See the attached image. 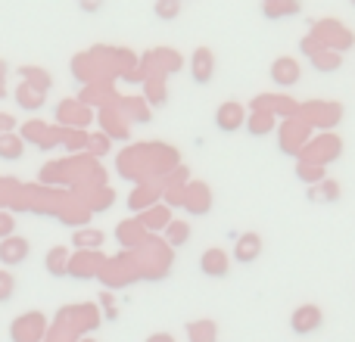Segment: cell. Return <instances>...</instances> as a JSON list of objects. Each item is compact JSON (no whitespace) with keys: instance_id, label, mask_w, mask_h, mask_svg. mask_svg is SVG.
Listing matches in <instances>:
<instances>
[{"instance_id":"10","label":"cell","mask_w":355,"mask_h":342,"mask_svg":"<svg viewBox=\"0 0 355 342\" xmlns=\"http://www.w3.org/2000/svg\"><path fill=\"white\" fill-rule=\"evenodd\" d=\"M262 3H265V16L268 19L296 16L300 12V0H262Z\"/></svg>"},{"instance_id":"4","label":"cell","mask_w":355,"mask_h":342,"mask_svg":"<svg viewBox=\"0 0 355 342\" xmlns=\"http://www.w3.org/2000/svg\"><path fill=\"white\" fill-rule=\"evenodd\" d=\"M190 75H193L196 84H209L215 75V53L209 47H196L190 56Z\"/></svg>"},{"instance_id":"1","label":"cell","mask_w":355,"mask_h":342,"mask_svg":"<svg viewBox=\"0 0 355 342\" xmlns=\"http://www.w3.org/2000/svg\"><path fill=\"white\" fill-rule=\"evenodd\" d=\"M309 35H312L321 47L337 50V53H343V50H349L355 44V35L346 28L343 22H337V19H318V22L312 25V31H309Z\"/></svg>"},{"instance_id":"3","label":"cell","mask_w":355,"mask_h":342,"mask_svg":"<svg viewBox=\"0 0 355 342\" xmlns=\"http://www.w3.org/2000/svg\"><path fill=\"white\" fill-rule=\"evenodd\" d=\"M300 78H302V69L293 56H277L271 62V81H275V87H293V84H300Z\"/></svg>"},{"instance_id":"18","label":"cell","mask_w":355,"mask_h":342,"mask_svg":"<svg viewBox=\"0 0 355 342\" xmlns=\"http://www.w3.org/2000/svg\"><path fill=\"white\" fill-rule=\"evenodd\" d=\"M300 177L302 181H321V165H309V162H300Z\"/></svg>"},{"instance_id":"6","label":"cell","mask_w":355,"mask_h":342,"mask_svg":"<svg viewBox=\"0 0 355 342\" xmlns=\"http://www.w3.org/2000/svg\"><path fill=\"white\" fill-rule=\"evenodd\" d=\"M200 268L202 274L215 277V280H221V277H227V268H231V258H227L225 249H206L200 258Z\"/></svg>"},{"instance_id":"22","label":"cell","mask_w":355,"mask_h":342,"mask_svg":"<svg viewBox=\"0 0 355 342\" xmlns=\"http://www.w3.org/2000/svg\"><path fill=\"white\" fill-rule=\"evenodd\" d=\"M150 342H172V339H168V336H153Z\"/></svg>"},{"instance_id":"20","label":"cell","mask_w":355,"mask_h":342,"mask_svg":"<svg viewBox=\"0 0 355 342\" xmlns=\"http://www.w3.org/2000/svg\"><path fill=\"white\" fill-rule=\"evenodd\" d=\"M3 72H6V66L0 62V97H3Z\"/></svg>"},{"instance_id":"5","label":"cell","mask_w":355,"mask_h":342,"mask_svg":"<svg viewBox=\"0 0 355 342\" xmlns=\"http://www.w3.org/2000/svg\"><path fill=\"white\" fill-rule=\"evenodd\" d=\"M215 125H218L221 131H237L246 125V109L240 103H234V100H227V103L218 106V112H215Z\"/></svg>"},{"instance_id":"14","label":"cell","mask_w":355,"mask_h":342,"mask_svg":"<svg viewBox=\"0 0 355 342\" xmlns=\"http://www.w3.org/2000/svg\"><path fill=\"white\" fill-rule=\"evenodd\" d=\"M168 240H172L175 246L187 243V240H190V227H187V224H181V221H175V224L168 227Z\"/></svg>"},{"instance_id":"16","label":"cell","mask_w":355,"mask_h":342,"mask_svg":"<svg viewBox=\"0 0 355 342\" xmlns=\"http://www.w3.org/2000/svg\"><path fill=\"white\" fill-rule=\"evenodd\" d=\"M19 153H22L19 141H12V137H3V141H0V156H3V159H16Z\"/></svg>"},{"instance_id":"12","label":"cell","mask_w":355,"mask_h":342,"mask_svg":"<svg viewBox=\"0 0 355 342\" xmlns=\"http://www.w3.org/2000/svg\"><path fill=\"white\" fill-rule=\"evenodd\" d=\"M153 10L162 22H172V19H178V12H181V0H156Z\"/></svg>"},{"instance_id":"17","label":"cell","mask_w":355,"mask_h":342,"mask_svg":"<svg viewBox=\"0 0 355 342\" xmlns=\"http://www.w3.org/2000/svg\"><path fill=\"white\" fill-rule=\"evenodd\" d=\"M41 97H44V91L28 93V84H25V87H19V103L31 106V109H37V106H41Z\"/></svg>"},{"instance_id":"11","label":"cell","mask_w":355,"mask_h":342,"mask_svg":"<svg viewBox=\"0 0 355 342\" xmlns=\"http://www.w3.org/2000/svg\"><path fill=\"white\" fill-rule=\"evenodd\" d=\"M187 333L193 342H215L218 339V330H215L212 321H196V324L187 327Z\"/></svg>"},{"instance_id":"13","label":"cell","mask_w":355,"mask_h":342,"mask_svg":"<svg viewBox=\"0 0 355 342\" xmlns=\"http://www.w3.org/2000/svg\"><path fill=\"white\" fill-rule=\"evenodd\" d=\"M25 252H28V243H25V240H12V243L3 246L6 262H19V258H25Z\"/></svg>"},{"instance_id":"8","label":"cell","mask_w":355,"mask_h":342,"mask_svg":"<svg viewBox=\"0 0 355 342\" xmlns=\"http://www.w3.org/2000/svg\"><path fill=\"white\" fill-rule=\"evenodd\" d=\"M309 62H312V69H315V72H337V69L343 66V56H340L337 50H327V47H321L318 53H312V56H309Z\"/></svg>"},{"instance_id":"7","label":"cell","mask_w":355,"mask_h":342,"mask_svg":"<svg viewBox=\"0 0 355 342\" xmlns=\"http://www.w3.org/2000/svg\"><path fill=\"white\" fill-rule=\"evenodd\" d=\"M259 255H262V237H259V233H243V237H237V246H234V258H237L240 264L256 262Z\"/></svg>"},{"instance_id":"15","label":"cell","mask_w":355,"mask_h":342,"mask_svg":"<svg viewBox=\"0 0 355 342\" xmlns=\"http://www.w3.org/2000/svg\"><path fill=\"white\" fill-rule=\"evenodd\" d=\"M309 196H312V199H337V196H340V187H337L334 181H324V183H321V190H312Z\"/></svg>"},{"instance_id":"2","label":"cell","mask_w":355,"mask_h":342,"mask_svg":"<svg viewBox=\"0 0 355 342\" xmlns=\"http://www.w3.org/2000/svg\"><path fill=\"white\" fill-rule=\"evenodd\" d=\"M321 324H324V314H321V308H315V305L296 308L293 318H290V327H293L296 336H309V333H318Z\"/></svg>"},{"instance_id":"9","label":"cell","mask_w":355,"mask_h":342,"mask_svg":"<svg viewBox=\"0 0 355 342\" xmlns=\"http://www.w3.org/2000/svg\"><path fill=\"white\" fill-rule=\"evenodd\" d=\"M246 128H250V134L262 137V134H268V131L275 128V116H271L268 109H256L250 118H246Z\"/></svg>"},{"instance_id":"21","label":"cell","mask_w":355,"mask_h":342,"mask_svg":"<svg viewBox=\"0 0 355 342\" xmlns=\"http://www.w3.org/2000/svg\"><path fill=\"white\" fill-rule=\"evenodd\" d=\"M10 125H12L10 118H3V116H0V131H6V128H10Z\"/></svg>"},{"instance_id":"19","label":"cell","mask_w":355,"mask_h":342,"mask_svg":"<svg viewBox=\"0 0 355 342\" xmlns=\"http://www.w3.org/2000/svg\"><path fill=\"white\" fill-rule=\"evenodd\" d=\"M78 6H81L85 12H97L100 6H103V0H78Z\"/></svg>"}]
</instances>
